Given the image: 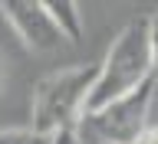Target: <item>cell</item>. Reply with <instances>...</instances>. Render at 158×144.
<instances>
[{"label":"cell","instance_id":"6da1fadb","mask_svg":"<svg viewBox=\"0 0 158 144\" xmlns=\"http://www.w3.org/2000/svg\"><path fill=\"white\" fill-rule=\"evenodd\" d=\"M148 79H155L152 76V49H148V17H138L125 23L122 33L112 39V46L96 72V82L89 88L86 108H99L112 98H122Z\"/></svg>","mask_w":158,"mask_h":144},{"label":"cell","instance_id":"7a4b0ae2","mask_svg":"<svg viewBox=\"0 0 158 144\" xmlns=\"http://www.w3.org/2000/svg\"><path fill=\"white\" fill-rule=\"evenodd\" d=\"M155 82L158 79H148L122 98H112L99 108H86L73 125L76 141L79 144H132L148 121Z\"/></svg>","mask_w":158,"mask_h":144},{"label":"cell","instance_id":"3957f363","mask_svg":"<svg viewBox=\"0 0 158 144\" xmlns=\"http://www.w3.org/2000/svg\"><path fill=\"white\" fill-rule=\"evenodd\" d=\"M96 72L99 66H73L40 79V85L33 88L30 128H36L43 134H56V131L73 128L76 118L86 111V98L96 82Z\"/></svg>","mask_w":158,"mask_h":144},{"label":"cell","instance_id":"277c9868","mask_svg":"<svg viewBox=\"0 0 158 144\" xmlns=\"http://www.w3.org/2000/svg\"><path fill=\"white\" fill-rule=\"evenodd\" d=\"M0 13L10 26L17 29V36L36 53H53L63 43H69L59 23L40 7L36 0H0Z\"/></svg>","mask_w":158,"mask_h":144},{"label":"cell","instance_id":"5b68a950","mask_svg":"<svg viewBox=\"0 0 158 144\" xmlns=\"http://www.w3.org/2000/svg\"><path fill=\"white\" fill-rule=\"evenodd\" d=\"M36 3L59 23V29L66 33L69 43H76V39L82 36V13H79L76 0H36Z\"/></svg>","mask_w":158,"mask_h":144},{"label":"cell","instance_id":"8992f818","mask_svg":"<svg viewBox=\"0 0 158 144\" xmlns=\"http://www.w3.org/2000/svg\"><path fill=\"white\" fill-rule=\"evenodd\" d=\"M0 144H53V134H43L36 128H3Z\"/></svg>","mask_w":158,"mask_h":144},{"label":"cell","instance_id":"52a82bcc","mask_svg":"<svg viewBox=\"0 0 158 144\" xmlns=\"http://www.w3.org/2000/svg\"><path fill=\"white\" fill-rule=\"evenodd\" d=\"M148 49H152V76L158 79V10L148 17Z\"/></svg>","mask_w":158,"mask_h":144},{"label":"cell","instance_id":"ba28073f","mask_svg":"<svg viewBox=\"0 0 158 144\" xmlns=\"http://www.w3.org/2000/svg\"><path fill=\"white\" fill-rule=\"evenodd\" d=\"M132 144H158V128H148L145 125V128H142V134H138Z\"/></svg>","mask_w":158,"mask_h":144},{"label":"cell","instance_id":"9c48e42d","mask_svg":"<svg viewBox=\"0 0 158 144\" xmlns=\"http://www.w3.org/2000/svg\"><path fill=\"white\" fill-rule=\"evenodd\" d=\"M53 144H79L76 134H73V128H66V131H56L53 134Z\"/></svg>","mask_w":158,"mask_h":144},{"label":"cell","instance_id":"30bf717a","mask_svg":"<svg viewBox=\"0 0 158 144\" xmlns=\"http://www.w3.org/2000/svg\"><path fill=\"white\" fill-rule=\"evenodd\" d=\"M0 88H3V76H0Z\"/></svg>","mask_w":158,"mask_h":144}]
</instances>
